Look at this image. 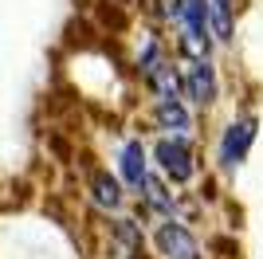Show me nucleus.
Returning <instances> with one entry per match:
<instances>
[{"label":"nucleus","instance_id":"1","mask_svg":"<svg viewBox=\"0 0 263 259\" xmlns=\"http://www.w3.org/2000/svg\"><path fill=\"white\" fill-rule=\"evenodd\" d=\"M149 157L157 161V169H161L165 181H173V184H185L197 177L200 161H197V150H193V141L189 138H161L149 150Z\"/></svg>","mask_w":263,"mask_h":259},{"label":"nucleus","instance_id":"3","mask_svg":"<svg viewBox=\"0 0 263 259\" xmlns=\"http://www.w3.org/2000/svg\"><path fill=\"white\" fill-rule=\"evenodd\" d=\"M181 90L193 106H212L220 95V83H216V67L212 59H181Z\"/></svg>","mask_w":263,"mask_h":259},{"label":"nucleus","instance_id":"9","mask_svg":"<svg viewBox=\"0 0 263 259\" xmlns=\"http://www.w3.org/2000/svg\"><path fill=\"white\" fill-rule=\"evenodd\" d=\"M90 200H95L99 208H106V212H118L122 200H126V193H122V184L114 181L110 173L99 169L95 177H90Z\"/></svg>","mask_w":263,"mask_h":259},{"label":"nucleus","instance_id":"6","mask_svg":"<svg viewBox=\"0 0 263 259\" xmlns=\"http://www.w3.org/2000/svg\"><path fill=\"white\" fill-rule=\"evenodd\" d=\"M154 122L165 138H189L193 130V114L185 102H154Z\"/></svg>","mask_w":263,"mask_h":259},{"label":"nucleus","instance_id":"7","mask_svg":"<svg viewBox=\"0 0 263 259\" xmlns=\"http://www.w3.org/2000/svg\"><path fill=\"white\" fill-rule=\"evenodd\" d=\"M142 200H145V208L154 216H161V220H177V196L169 193V184L161 181V177H145V184H142Z\"/></svg>","mask_w":263,"mask_h":259},{"label":"nucleus","instance_id":"4","mask_svg":"<svg viewBox=\"0 0 263 259\" xmlns=\"http://www.w3.org/2000/svg\"><path fill=\"white\" fill-rule=\"evenodd\" d=\"M154 244H157V251H161V259H204L197 236H193L181 220H161L157 232H154Z\"/></svg>","mask_w":263,"mask_h":259},{"label":"nucleus","instance_id":"5","mask_svg":"<svg viewBox=\"0 0 263 259\" xmlns=\"http://www.w3.org/2000/svg\"><path fill=\"white\" fill-rule=\"evenodd\" d=\"M122 177H126V184H130L134 193H142L145 177H149V150L142 145V138H134L122 145Z\"/></svg>","mask_w":263,"mask_h":259},{"label":"nucleus","instance_id":"2","mask_svg":"<svg viewBox=\"0 0 263 259\" xmlns=\"http://www.w3.org/2000/svg\"><path fill=\"white\" fill-rule=\"evenodd\" d=\"M255 134H259V122L252 118V114H243V118H232L228 126H224V134H220V145H216V161L224 173L240 169L243 161H248V150H252Z\"/></svg>","mask_w":263,"mask_h":259},{"label":"nucleus","instance_id":"12","mask_svg":"<svg viewBox=\"0 0 263 259\" xmlns=\"http://www.w3.org/2000/svg\"><path fill=\"white\" fill-rule=\"evenodd\" d=\"M114 236H118V239H122V244H126L130 251H138V248H142V228L134 224V220H114Z\"/></svg>","mask_w":263,"mask_h":259},{"label":"nucleus","instance_id":"10","mask_svg":"<svg viewBox=\"0 0 263 259\" xmlns=\"http://www.w3.org/2000/svg\"><path fill=\"white\" fill-rule=\"evenodd\" d=\"M232 0H209V32L216 43H232V32H236V20H232Z\"/></svg>","mask_w":263,"mask_h":259},{"label":"nucleus","instance_id":"11","mask_svg":"<svg viewBox=\"0 0 263 259\" xmlns=\"http://www.w3.org/2000/svg\"><path fill=\"white\" fill-rule=\"evenodd\" d=\"M181 12H185V0H154V20L165 28H181Z\"/></svg>","mask_w":263,"mask_h":259},{"label":"nucleus","instance_id":"8","mask_svg":"<svg viewBox=\"0 0 263 259\" xmlns=\"http://www.w3.org/2000/svg\"><path fill=\"white\" fill-rule=\"evenodd\" d=\"M173 59H169V47H165V40L157 32H145L142 35V47H138V71H142V79L157 75L161 67H169Z\"/></svg>","mask_w":263,"mask_h":259}]
</instances>
